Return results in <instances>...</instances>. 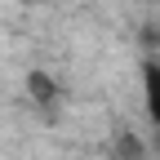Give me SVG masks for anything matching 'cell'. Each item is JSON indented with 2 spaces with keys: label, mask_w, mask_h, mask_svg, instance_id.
Masks as SVG:
<instances>
[{
  "label": "cell",
  "mask_w": 160,
  "mask_h": 160,
  "mask_svg": "<svg viewBox=\"0 0 160 160\" xmlns=\"http://www.w3.org/2000/svg\"><path fill=\"white\" fill-rule=\"evenodd\" d=\"M27 93L36 111H45V120H58V111H62V89H58V80L49 71H31L27 76Z\"/></svg>",
  "instance_id": "obj_1"
},
{
  "label": "cell",
  "mask_w": 160,
  "mask_h": 160,
  "mask_svg": "<svg viewBox=\"0 0 160 160\" xmlns=\"http://www.w3.org/2000/svg\"><path fill=\"white\" fill-rule=\"evenodd\" d=\"M142 107H147L151 129L160 133V62H156V58L142 62Z\"/></svg>",
  "instance_id": "obj_2"
},
{
  "label": "cell",
  "mask_w": 160,
  "mask_h": 160,
  "mask_svg": "<svg viewBox=\"0 0 160 160\" xmlns=\"http://www.w3.org/2000/svg\"><path fill=\"white\" fill-rule=\"evenodd\" d=\"M107 160H147V142L133 129H120L111 138V147H107Z\"/></svg>",
  "instance_id": "obj_3"
}]
</instances>
